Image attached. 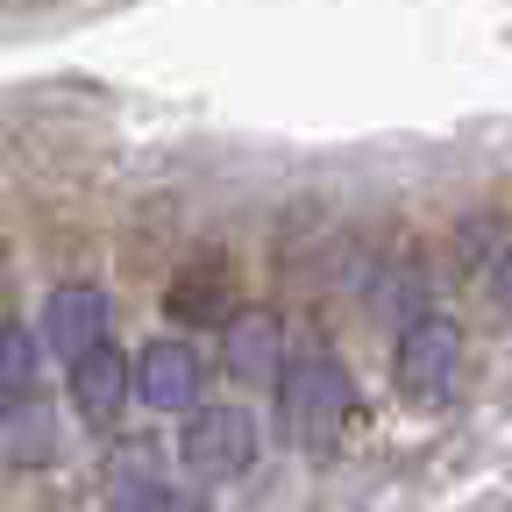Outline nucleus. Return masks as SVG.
<instances>
[{
    "label": "nucleus",
    "instance_id": "1",
    "mask_svg": "<svg viewBox=\"0 0 512 512\" xmlns=\"http://www.w3.org/2000/svg\"><path fill=\"white\" fill-rule=\"evenodd\" d=\"M271 392H278V434L292 448H306V456H320V448H335L342 441V420L356 406L349 392V370L328 342H292L278 356V377H271Z\"/></svg>",
    "mask_w": 512,
    "mask_h": 512
},
{
    "label": "nucleus",
    "instance_id": "2",
    "mask_svg": "<svg viewBox=\"0 0 512 512\" xmlns=\"http://www.w3.org/2000/svg\"><path fill=\"white\" fill-rule=\"evenodd\" d=\"M392 384H399V399L434 413L456 399V384H463V328L448 313H413L399 342H392Z\"/></svg>",
    "mask_w": 512,
    "mask_h": 512
},
{
    "label": "nucleus",
    "instance_id": "3",
    "mask_svg": "<svg viewBox=\"0 0 512 512\" xmlns=\"http://www.w3.org/2000/svg\"><path fill=\"white\" fill-rule=\"evenodd\" d=\"M178 456H185V470L200 477V484H235V477H249V463H256V420L242 413V406H192L185 413V434H178Z\"/></svg>",
    "mask_w": 512,
    "mask_h": 512
},
{
    "label": "nucleus",
    "instance_id": "4",
    "mask_svg": "<svg viewBox=\"0 0 512 512\" xmlns=\"http://www.w3.org/2000/svg\"><path fill=\"white\" fill-rule=\"evenodd\" d=\"M107 505L114 512H207V491L171 477L157 441H121L107 456Z\"/></svg>",
    "mask_w": 512,
    "mask_h": 512
},
{
    "label": "nucleus",
    "instance_id": "5",
    "mask_svg": "<svg viewBox=\"0 0 512 512\" xmlns=\"http://www.w3.org/2000/svg\"><path fill=\"white\" fill-rule=\"evenodd\" d=\"M36 335H43V349L50 356H86L93 342H107L114 335V299L100 292V285H57L50 299H43V320H36Z\"/></svg>",
    "mask_w": 512,
    "mask_h": 512
},
{
    "label": "nucleus",
    "instance_id": "6",
    "mask_svg": "<svg viewBox=\"0 0 512 512\" xmlns=\"http://www.w3.org/2000/svg\"><path fill=\"white\" fill-rule=\"evenodd\" d=\"M128 392H136V356H121L114 335L93 342L86 356H72V406H79V420L114 427L121 406H128Z\"/></svg>",
    "mask_w": 512,
    "mask_h": 512
},
{
    "label": "nucleus",
    "instance_id": "7",
    "mask_svg": "<svg viewBox=\"0 0 512 512\" xmlns=\"http://www.w3.org/2000/svg\"><path fill=\"white\" fill-rule=\"evenodd\" d=\"M136 399L150 413H192L200 406V356L185 342H150L136 356Z\"/></svg>",
    "mask_w": 512,
    "mask_h": 512
},
{
    "label": "nucleus",
    "instance_id": "8",
    "mask_svg": "<svg viewBox=\"0 0 512 512\" xmlns=\"http://www.w3.org/2000/svg\"><path fill=\"white\" fill-rule=\"evenodd\" d=\"M43 335L22 320H0V420L43 406Z\"/></svg>",
    "mask_w": 512,
    "mask_h": 512
},
{
    "label": "nucleus",
    "instance_id": "9",
    "mask_svg": "<svg viewBox=\"0 0 512 512\" xmlns=\"http://www.w3.org/2000/svg\"><path fill=\"white\" fill-rule=\"evenodd\" d=\"M221 356H228V370L249 377V384L278 377V356H285L278 320H271V313H235V320H221Z\"/></svg>",
    "mask_w": 512,
    "mask_h": 512
},
{
    "label": "nucleus",
    "instance_id": "10",
    "mask_svg": "<svg viewBox=\"0 0 512 512\" xmlns=\"http://www.w3.org/2000/svg\"><path fill=\"white\" fill-rule=\"evenodd\" d=\"M463 264L491 285V299H512V221L498 214L463 221Z\"/></svg>",
    "mask_w": 512,
    "mask_h": 512
},
{
    "label": "nucleus",
    "instance_id": "11",
    "mask_svg": "<svg viewBox=\"0 0 512 512\" xmlns=\"http://www.w3.org/2000/svg\"><path fill=\"white\" fill-rule=\"evenodd\" d=\"M0 292H8V271H0Z\"/></svg>",
    "mask_w": 512,
    "mask_h": 512
}]
</instances>
